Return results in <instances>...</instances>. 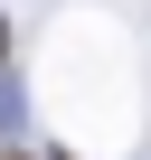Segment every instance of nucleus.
<instances>
[{
	"mask_svg": "<svg viewBox=\"0 0 151 160\" xmlns=\"http://www.w3.org/2000/svg\"><path fill=\"white\" fill-rule=\"evenodd\" d=\"M0 66H10V19H0Z\"/></svg>",
	"mask_w": 151,
	"mask_h": 160,
	"instance_id": "nucleus-1",
	"label": "nucleus"
},
{
	"mask_svg": "<svg viewBox=\"0 0 151 160\" xmlns=\"http://www.w3.org/2000/svg\"><path fill=\"white\" fill-rule=\"evenodd\" d=\"M10 160H38V151H10ZM47 160H57V151H47Z\"/></svg>",
	"mask_w": 151,
	"mask_h": 160,
	"instance_id": "nucleus-2",
	"label": "nucleus"
}]
</instances>
